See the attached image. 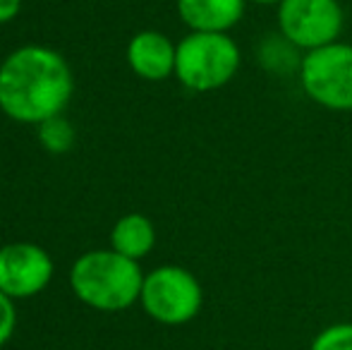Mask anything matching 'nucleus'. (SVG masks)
I'll list each match as a JSON object with an SVG mask.
<instances>
[{
  "label": "nucleus",
  "instance_id": "obj_1",
  "mask_svg": "<svg viewBox=\"0 0 352 350\" xmlns=\"http://www.w3.org/2000/svg\"><path fill=\"white\" fill-rule=\"evenodd\" d=\"M72 89L70 65L53 48L22 46L0 65V111L14 122L41 125L63 116Z\"/></svg>",
  "mask_w": 352,
  "mask_h": 350
},
{
  "label": "nucleus",
  "instance_id": "obj_2",
  "mask_svg": "<svg viewBox=\"0 0 352 350\" xmlns=\"http://www.w3.org/2000/svg\"><path fill=\"white\" fill-rule=\"evenodd\" d=\"M72 290L98 312H122L142 298L144 274L140 262L116 250H94L72 264Z\"/></svg>",
  "mask_w": 352,
  "mask_h": 350
},
{
  "label": "nucleus",
  "instance_id": "obj_3",
  "mask_svg": "<svg viewBox=\"0 0 352 350\" xmlns=\"http://www.w3.org/2000/svg\"><path fill=\"white\" fill-rule=\"evenodd\" d=\"M240 61V48L228 34L190 32L177 43L175 77L192 91H216L235 80Z\"/></svg>",
  "mask_w": 352,
  "mask_h": 350
},
{
  "label": "nucleus",
  "instance_id": "obj_4",
  "mask_svg": "<svg viewBox=\"0 0 352 350\" xmlns=\"http://www.w3.org/2000/svg\"><path fill=\"white\" fill-rule=\"evenodd\" d=\"M140 303L144 312L158 324L180 327L199 314L204 290L197 276L185 266L166 264L144 276Z\"/></svg>",
  "mask_w": 352,
  "mask_h": 350
},
{
  "label": "nucleus",
  "instance_id": "obj_5",
  "mask_svg": "<svg viewBox=\"0 0 352 350\" xmlns=\"http://www.w3.org/2000/svg\"><path fill=\"white\" fill-rule=\"evenodd\" d=\"M300 82L305 94L329 111H352V46L333 41L302 53Z\"/></svg>",
  "mask_w": 352,
  "mask_h": 350
},
{
  "label": "nucleus",
  "instance_id": "obj_6",
  "mask_svg": "<svg viewBox=\"0 0 352 350\" xmlns=\"http://www.w3.org/2000/svg\"><path fill=\"white\" fill-rule=\"evenodd\" d=\"M278 29L300 51L329 46L343 32V8L338 0H283Z\"/></svg>",
  "mask_w": 352,
  "mask_h": 350
},
{
  "label": "nucleus",
  "instance_id": "obj_7",
  "mask_svg": "<svg viewBox=\"0 0 352 350\" xmlns=\"http://www.w3.org/2000/svg\"><path fill=\"white\" fill-rule=\"evenodd\" d=\"M53 278V259L34 243L0 248V290L12 300L38 295Z\"/></svg>",
  "mask_w": 352,
  "mask_h": 350
},
{
  "label": "nucleus",
  "instance_id": "obj_8",
  "mask_svg": "<svg viewBox=\"0 0 352 350\" xmlns=\"http://www.w3.org/2000/svg\"><path fill=\"white\" fill-rule=\"evenodd\" d=\"M175 43L166 34L151 32V29L135 34L127 46V63L132 72L148 82H163L175 75Z\"/></svg>",
  "mask_w": 352,
  "mask_h": 350
},
{
  "label": "nucleus",
  "instance_id": "obj_9",
  "mask_svg": "<svg viewBox=\"0 0 352 350\" xmlns=\"http://www.w3.org/2000/svg\"><path fill=\"white\" fill-rule=\"evenodd\" d=\"M247 0H177V14L192 32L228 34L245 14Z\"/></svg>",
  "mask_w": 352,
  "mask_h": 350
},
{
  "label": "nucleus",
  "instance_id": "obj_10",
  "mask_svg": "<svg viewBox=\"0 0 352 350\" xmlns=\"http://www.w3.org/2000/svg\"><path fill=\"white\" fill-rule=\"evenodd\" d=\"M156 245V228L144 214H127L111 230V250L135 262L146 257Z\"/></svg>",
  "mask_w": 352,
  "mask_h": 350
},
{
  "label": "nucleus",
  "instance_id": "obj_11",
  "mask_svg": "<svg viewBox=\"0 0 352 350\" xmlns=\"http://www.w3.org/2000/svg\"><path fill=\"white\" fill-rule=\"evenodd\" d=\"M38 140L51 154H65L74 144V127L63 116H56L38 125Z\"/></svg>",
  "mask_w": 352,
  "mask_h": 350
},
{
  "label": "nucleus",
  "instance_id": "obj_12",
  "mask_svg": "<svg viewBox=\"0 0 352 350\" xmlns=\"http://www.w3.org/2000/svg\"><path fill=\"white\" fill-rule=\"evenodd\" d=\"M309 350H352V324L338 322L321 329L311 341Z\"/></svg>",
  "mask_w": 352,
  "mask_h": 350
},
{
  "label": "nucleus",
  "instance_id": "obj_13",
  "mask_svg": "<svg viewBox=\"0 0 352 350\" xmlns=\"http://www.w3.org/2000/svg\"><path fill=\"white\" fill-rule=\"evenodd\" d=\"M17 327V312H14V300L0 290V346L12 338Z\"/></svg>",
  "mask_w": 352,
  "mask_h": 350
},
{
  "label": "nucleus",
  "instance_id": "obj_14",
  "mask_svg": "<svg viewBox=\"0 0 352 350\" xmlns=\"http://www.w3.org/2000/svg\"><path fill=\"white\" fill-rule=\"evenodd\" d=\"M19 8H22V0H0V24L17 17Z\"/></svg>",
  "mask_w": 352,
  "mask_h": 350
},
{
  "label": "nucleus",
  "instance_id": "obj_15",
  "mask_svg": "<svg viewBox=\"0 0 352 350\" xmlns=\"http://www.w3.org/2000/svg\"><path fill=\"white\" fill-rule=\"evenodd\" d=\"M250 3H256V5H280L283 0H250Z\"/></svg>",
  "mask_w": 352,
  "mask_h": 350
}]
</instances>
